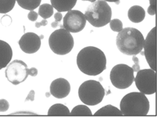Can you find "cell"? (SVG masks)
I'll list each match as a JSON object with an SVG mask.
<instances>
[{
    "label": "cell",
    "instance_id": "cell-29",
    "mask_svg": "<svg viewBox=\"0 0 157 118\" xmlns=\"http://www.w3.org/2000/svg\"><path fill=\"white\" fill-rule=\"evenodd\" d=\"M28 75H30V76H36V75L38 74V70L36 69V68H28Z\"/></svg>",
    "mask_w": 157,
    "mask_h": 118
},
{
    "label": "cell",
    "instance_id": "cell-6",
    "mask_svg": "<svg viewBox=\"0 0 157 118\" xmlns=\"http://www.w3.org/2000/svg\"><path fill=\"white\" fill-rule=\"evenodd\" d=\"M51 50L59 55H65L71 52L74 47V38L71 33L65 29L56 30L49 38Z\"/></svg>",
    "mask_w": 157,
    "mask_h": 118
},
{
    "label": "cell",
    "instance_id": "cell-30",
    "mask_svg": "<svg viewBox=\"0 0 157 118\" xmlns=\"http://www.w3.org/2000/svg\"><path fill=\"white\" fill-rule=\"evenodd\" d=\"M34 97H35V92L34 90H31L30 92H29L28 97L26 98L25 101H34Z\"/></svg>",
    "mask_w": 157,
    "mask_h": 118
},
{
    "label": "cell",
    "instance_id": "cell-24",
    "mask_svg": "<svg viewBox=\"0 0 157 118\" xmlns=\"http://www.w3.org/2000/svg\"><path fill=\"white\" fill-rule=\"evenodd\" d=\"M147 12L150 15L156 14V0H150V7L147 9Z\"/></svg>",
    "mask_w": 157,
    "mask_h": 118
},
{
    "label": "cell",
    "instance_id": "cell-14",
    "mask_svg": "<svg viewBox=\"0 0 157 118\" xmlns=\"http://www.w3.org/2000/svg\"><path fill=\"white\" fill-rule=\"evenodd\" d=\"M13 56L12 49L8 42L0 40V70L7 67Z\"/></svg>",
    "mask_w": 157,
    "mask_h": 118
},
{
    "label": "cell",
    "instance_id": "cell-31",
    "mask_svg": "<svg viewBox=\"0 0 157 118\" xmlns=\"http://www.w3.org/2000/svg\"><path fill=\"white\" fill-rule=\"evenodd\" d=\"M47 24H48L47 20H46V19H43V20L41 22H36V23L35 24V27H36V28H40V27L46 26Z\"/></svg>",
    "mask_w": 157,
    "mask_h": 118
},
{
    "label": "cell",
    "instance_id": "cell-16",
    "mask_svg": "<svg viewBox=\"0 0 157 118\" xmlns=\"http://www.w3.org/2000/svg\"><path fill=\"white\" fill-rule=\"evenodd\" d=\"M78 0H50L51 5L59 12H68L73 9Z\"/></svg>",
    "mask_w": 157,
    "mask_h": 118
},
{
    "label": "cell",
    "instance_id": "cell-5",
    "mask_svg": "<svg viewBox=\"0 0 157 118\" xmlns=\"http://www.w3.org/2000/svg\"><path fill=\"white\" fill-rule=\"evenodd\" d=\"M78 96L84 105L94 106L102 101L105 97V89L98 81L87 80L79 87Z\"/></svg>",
    "mask_w": 157,
    "mask_h": 118
},
{
    "label": "cell",
    "instance_id": "cell-9",
    "mask_svg": "<svg viewBox=\"0 0 157 118\" xmlns=\"http://www.w3.org/2000/svg\"><path fill=\"white\" fill-rule=\"evenodd\" d=\"M28 65L23 61L14 60L7 65L6 77L13 85H18L28 78Z\"/></svg>",
    "mask_w": 157,
    "mask_h": 118
},
{
    "label": "cell",
    "instance_id": "cell-27",
    "mask_svg": "<svg viewBox=\"0 0 157 118\" xmlns=\"http://www.w3.org/2000/svg\"><path fill=\"white\" fill-rule=\"evenodd\" d=\"M12 18L9 15H5L2 17L1 22L4 26H9L12 24Z\"/></svg>",
    "mask_w": 157,
    "mask_h": 118
},
{
    "label": "cell",
    "instance_id": "cell-2",
    "mask_svg": "<svg viewBox=\"0 0 157 118\" xmlns=\"http://www.w3.org/2000/svg\"><path fill=\"white\" fill-rule=\"evenodd\" d=\"M144 39L141 32L136 28H123L116 37V46L121 53L133 56L143 50Z\"/></svg>",
    "mask_w": 157,
    "mask_h": 118
},
{
    "label": "cell",
    "instance_id": "cell-19",
    "mask_svg": "<svg viewBox=\"0 0 157 118\" xmlns=\"http://www.w3.org/2000/svg\"><path fill=\"white\" fill-rule=\"evenodd\" d=\"M71 117H91L93 116L90 109L86 105H77L70 112Z\"/></svg>",
    "mask_w": 157,
    "mask_h": 118
},
{
    "label": "cell",
    "instance_id": "cell-22",
    "mask_svg": "<svg viewBox=\"0 0 157 118\" xmlns=\"http://www.w3.org/2000/svg\"><path fill=\"white\" fill-rule=\"evenodd\" d=\"M16 0H0V13L6 14L14 9Z\"/></svg>",
    "mask_w": 157,
    "mask_h": 118
},
{
    "label": "cell",
    "instance_id": "cell-18",
    "mask_svg": "<svg viewBox=\"0 0 157 118\" xmlns=\"http://www.w3.org/2000/svg\"><path fill=\"white\" fill-rule=\"evenodd\" d=\"M47 114L49 117H68L70 116V111L65 105L56 104L50 107Z\"/></svg>",
    "mask_w": 157,
    "mask_h": 118
},
{
    "label": "cell",
    "instance_id": "cell-25",
    "mask_svg": "<svg viewBox=\"0 0 157 118\" xmlns=\"http://www.w3.org/2000/svg\"><path fill=\"white\" fill-rule=\"evenodd\" d=\"M9 103L6 99H0V112H6L9 110Z\"/></svg>",
    "mask_w": 157,
    "mask_h": 118
},
{
    "label": "cell",
    "instance_id": "cell-23",
    "mask_svg": "<svg viewBox=\"0 0 157 118\" xmlns=\"http://www.w3.org/2000/svg\"><path fill=\"white\" fill-rule=\"evenodd\" d=\"M110 28L114 32H118L119 33L121 30L123 29V24L121 20L119 19H113L109 21Z\"/></svg>",
    "mask_w": 157,
    "mask_h": 118
},
{
    "label": "cell",
    "instance_id": "cell-21",
    "mask_svg": "<svg viewBox=\"0 0 157 118\" xmlns=\"http://www.w3.org/2000/svg\"><path fill=\"white\" fill-rule=\"evenodd\" d=\"M38 15L43 19L49 18L53 15V7L52 5L47 4V3L41 5L39 7Z\"/></svg>",
    "mask_w": 157,
    "mask_h": 118
},
{
    "label": "cell",
    "instance_id": "cell-35",
    "mask_svg": "<svg viewBox=\"0 0 157 118\" xmlns=\"http://www.w3.org/2000/svg\"><path fill=\"white\" fill-rule=\"evenodd\" d=\"M82 1H89V2H94L96 0H82Z\"/></svg>",
    "mask_w": 157,
    "mask_h": 118
},
{
    "label": "cell",
    "instance_id": "cell-4",
    "mask_svg": "<svg viewBox=\"0 0 157 118\" xmlns=\"http://www.w3.org/2000/svg\"><path fill=\"white\" fill-rule=\"evenodd\" d=\"M86 21L95 28H102L109 23L112 18V9L107 2L97 0L90 5L85 12Z\"/></svg>",
    "mask_w": 157,
    "mask_h": 118
},
{
    "label": "cell",
    "instance_id": "cell-17",
    "mask_svg": "<svg viewBox=\"0 0 157 118\" xmlns=\"http://www.w3.org/2000/svg\"><path fill=\"white\" fill-rule=\"evenodd\" d=\"M94 117H121L122 113L118 108L109 105L102 107L94 114Z\"/></svg>",
    "mask_w": 157,
    "mask_h": 118
},
{
    "label": "cell",
    "instance_id": "cell-15",
    "mask_svg": "<svg viewBox=\"0 0 157 118\" xmlns=\"http://www.w3.org/2000/svg\"><path fill=\"white\" fill-rule=\"evenodd\" d=\"M145 10L140 6H134L129 9L128 12L129 20L133 23H140L145 18Z\"/></svg>",
    "mask_w": 157,
    "mask_h": 118
},
{
    "label": "cell",
    "instance_id": "cell-33",
    "mask_svg": "<svg viewBox=\"0 0 157 118\" xmlns=\"http://www.w3.org/2000/svg\"><path fill=\"white\" fill-rule=\"evenodd\" d=\"M51 26H52V28H56L57 27L59 26V22H57V21L52 22V24H51Z\"/></svg>",
    "mask_w": 157,
    "mask_h": 118
},
{
    "label": "cell",
    "instance_id": "cell-26",
    "mask_svg": "<svg viewBox=\"0 0 157 118\" xmlns=\"http://www.w3.org/2000/svg\"><path fill=\"white\" fill-rule=\"evenodd\" d=\"M132 60H133V61H134V64L131 68L133 69L134 72H137V71H139L140 70V65H139V59L136 57V55H133Z\"/></svg>",
    "mask_w": 157,
    "mask_h": 118
},
{
    "label": "cell",
    "instance_id": "cell-1",
    "mask_svg": "<svg viewBox=\"0 0 157 118\" xmlns=\"http://www.w3.org/2000/svg\"><path fill=\"white\" fill-rule=\"evenodd\" d=\"M77 65L84 74L97 76L106 68V58L101 49L94 46H87L78 54Z\"/></svg>",
    "mask_w": 157,
    "mask_h": 118
},
{
    "label": "cell",
    "instance_id": "cell-8",
    "mask_svg": "<svg viewBox=\"0 0 157 118\" xmlns=\"http://www.w3.org/2000/svg\"><path fill=\"white\" fill-rule=\"evenodd\" d=\"M137 89L145 95H152L156 92V73L150 69L140 70L134 77Z\"/></svg>",
    "mask_w": 157,
    "mask_h": 118
},
{
    "label": "cell",
    "instance_id": "cell-20",
    "mask_svg": "<svg viewBox=\"0 0 157 118\" xmlns=\"http://www.w3.org/2000/svg\"><path fill=\"white\" fill-rule=\"evenodd\" d=\"M18 6L25 10L33 11L40 6L41 0H16Z\"/></svg>",
    "mask_w": 157,
    "mask_h": 118
},
{
    "label": "cell",
    "instance_id": "cell-11",
    "mask_svg": "<svg viewBox=\"0 0 157 118\" xmlns=\"http://www.w3.org/2000/svg\"><path fill=\"white\" fill-rule=\"evenodd\" d=\"M144 55L149 66L152 70L156 71L157 69L156 53V27H154L147 34L144 39Z\"/></svg>",
    "mask_w": 157,
    "mask_h": 118
},
{
    "label": "cell",
    "instance_id": "cell-3",
    "mask_svg": "<svg viewBox=\"0 0 157 118\" xmlns=\"http://www.w3.org/2000/svg\"><path fill=\"white\" fill-rule=\"evenodd\" d=\"M149 110L148 98L140 92L127 94L120 102V111L125 117H145Z\"/></svg>",
    "mask_w": 157,
    "mask_h": 118
},
{
    "label": "cell",
    "instance_id": "cell-7",
    "mask_svg": "<svg viewBox=\"0 0 157 118\" xmlns=\"http://www.w3.org/2000/svg\"><path fill=\"white\" fill-rule=\"evenodd\" d=\"M110 80L115 88H128L134 81V71L131 67L124 64L115 65L110 73Z\"/></svg>",
    "mask_w": 157,
    "mask_h": 118
},
{
    "label": "cell",
    "instance_id": "cell-36",
    "mask_svg": "<svg viewBox=\"0 0 157 118\" xmlns=\"http://www.w3.org/2000/svg\"><path fill=\"white\" fill-rule=\"evenodd\" d=\"M40 39H43V37H44V36H43V35H42V36H40Z\"/></svg>",
    "mask_w": 157,
    "mask_h": 118
},
{
    "label": "cell",
    "instance_id": "cell-32",
    "mask_svg": "<svg viewBox=\"0 0 157 118\" xmlns=\"http://www.w3.org/2000/svg\"><path fill=\"white\" fill-rule=\"evenodd\" d=\"M54 18H55L56 21L60 22L61 20L63 19V17H62V13H61V12H58L55 14V15H54Z\"/></svg>",
    "mask_w": 157,
    "mask_h": 118
},
{
    "label": "cell",
    "instance_id": "cell-10",
    "mask_svg": "<svg viewBox=\"0 0 157 118\" xmlns=\"http://www.w3.org/2000/svg\"><path fill=\"white\" fill-rule=\"evenodd\" d=\"M86 19L84 13L78 10L68 11L63 17L64 29L70 33H79L85 28Z\"/></svg>",
    "mask_w": 157,
    "mask_h": 118
},
{
    "label": "cell",
    "instance_id": "cell-28",
    "mask_svg": "<svg viewBox=\"0 0 157 118\" xmlns=\"http://www.w3.org/2000/svg\"><path fill=\"white\" fill-rule=\"evenodd\" d=\"M38 13H36L34 11H30V12L28 13V17L30 21H36L38 18Z\"/></svg>",
    "mask_w": 157,
    "mask_h": 118
},
{
    "label": "cell",
    "instance_id": "cell-12",
    "mask_svg": "<svg viewBox=\"0 0 157 118\" xmlns=\"http://www.w3.org/2000/svg\"><path fill=\"white\" fill-rule=\"evenodd\" d=\"M21 49L25 53H36L41 46V39L34 33H26L21 36L18 41Z\"/></svg>",
    "mask_w": 157,
    "mask_h": 118
},
{
    "label": "cell",
    "instance_id": "cell-13",
    "mask_svg": "<svg viewBox=\"0 0 157 118\" xmlns=\"http://www.w3.org/2000/svg\"><path fill=\"white\" fill-rule=\"evenodd\" d=\"M71 91L69 82L64 78H59L52 82L50 93L56 98H64L68 96Z\"/></svg>",
    "mask_w": 157,
    "mask_h": 118
},
{
    "label": "cell",
    "instance_id": "cell-34",
    "mask_svg": "<svg viewBox=\"0 0 157 118\" xmlns=\"http://www.w3.org/2000/svg\"><path fill=\"white\" fill-rule=\"evenodd\" d=\"M105 2H117L119 3V0H104Z\"/></svg>",
    "mask_w": 157,
    "mask_h": 118
}]
</instances>
